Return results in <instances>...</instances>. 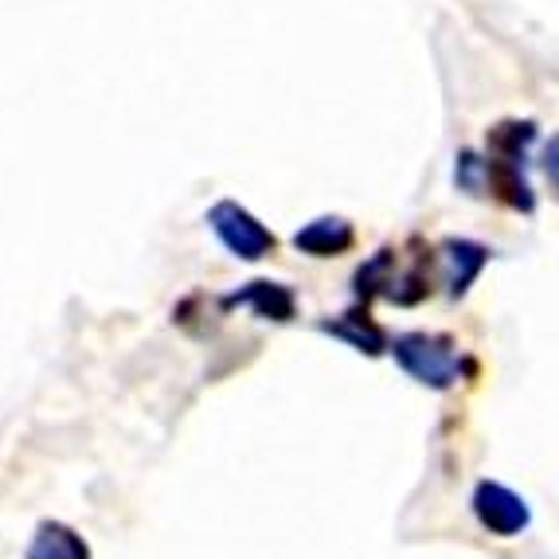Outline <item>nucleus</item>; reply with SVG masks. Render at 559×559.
<instances>
[{
  "instance_id": "423d86ee",
  "label": "nucleus",
  "mask_w": 559,
  "mask_h": 559,
  "mask_svg": "<svg viewBox=\"0 0 559 559\" xmlns=\"http://www.w3.org/2000/svg\"><path fill=\"white\" fill-rule=\"evenodd\" d=\"M411 242H415V254H407V262H403V254H400L395 278H392V286H388V301L403 309L423 306V301L435 294V271H439V247L430 251L419 239H411Z\"/></svg>"
},
{
  "instance_id": "ddd939ff",
  "label": "nucleus",
  "mask_w": 559,
  "mask_h": 559,
  "mask_svg": "<svg viewBox=\"0 0 559 559\" xmlns=\"http://www.w3.org/2000/svg\"><path fill=\"white\" fill-rule=\"evenodd\" d=\"M540 165H544V177H548L551 192H556V200H559V133L548 141V145H544V157H540Z\"/></svg>"
},
{
  "instance_id": "f257e3e1",
  "label": "nucleus",
  "mask_w": 559,
  "mask_h": 559,
  "mask_svg": "<svg viewBox=\"0 0 559 559\" xmlns=\"http://www.w3.org/2000/svg\"><path fill=\"white\" fill-rule=\"evenodd\" d=\"M532 141H536V121L528 118H501L485 133V197L524 215L536 212V192L528 185Z\"/></svg>"
},
{
  "instance_id": "f03ea898",
  "label": "nucleus",
  "mask_w": 559,
  "mask_h": 559,
  "mask_svg": "<svg viewBox=\"0 0 559 559\" xmlns=\"http://www.w3.org/2000/svg\"><path fill=\"white\" fill-rule=\"evenodd\" d=\"M392 356L411 380H419L423 388L435 392H450L462 380V368H474V360L457 353V341L447 333H400L392 341Z\"/></svg>"
},
{
  "instance_id": "f8f14e48",
  "label": "nucleus",
  "mask_w": 559,
  "mask_h": 559,
  "mask_svg": "<svg viewBox=\"0 0 559 559\" xmlns=\"http://www.w3.org/2000/svg\"><path fill=\"white\" fill-rule=\"evenodd\" d=\"M454 185L469 197H485V157L474 150H462L457 153V165H454Z\"/></svg>"
},
{
  "instance_id": "39448f33",
  "label": "nucleus",
  "mask_w": 559,
  "mask_h": 559,
  "mask_svg": "<svg viewBox=\"0 0 559 559\" xmlns=\"http://www.w3.org/2000/svg\"><path fill=\"white\" fill-rule=\"evenodd\" d=\"M493 251L485 247V242H474V239H442L439 242V271H442V282H447V294L450 298H466L469 286L481 278V271L489 266Z\"/></svg>"
},
{
  "instance_id": "9d476101",
  "label": "nucleus",
  "mask_w": 559,
  "mask_h": 559,
  "mask_svg": "<svg viewBox=\"0 0 559 559\" xmlns=\"http://www.w3.org/2000/svg\"><path fill=\"white\" fill-rule=\"evenodd\" d=\"M28 559H91V548L71 524L39 521L28 544Z\"/></svg>"
},
{
  "instance_id": "20e7f679",
  "label": "nucleus",
  "mask_w": 559,
  "mask_h": 559,
  "mask_svg": "<svg viewBox=\"0 0 559 559\" xmlns=\"http://www.w3.org/2000/svg\"><path fill=\"white\" fill-rule=\"evenodd\" d=\"M469 504H474L477 524H481L485 532L501 536V540H509V536H521V532L532 524L528 501H524L521 493H513V489H509V485H501V481H477L474 501H469Z\"/></svg>"
},
{
  "instance_id": "1a4fd4ad",
  "label": "nucleus",
  "mask_w": 559,
  "mask_h": 559,
  "mask_svg": "<svg viewBox=\"0 0 559 559\" xmlns=\"http://www.w3.org/2000/svg\"><path fill=\"white\" fill-rule=\"evenodd\" d=\"M224 306H247V309H254L259 318L278 321V325H289V321L298 318V298H294V289L282 286V282H266V278L247 282L242 289H235Z\"/></svg>"
},
{
  "instance_id": "7ed1b4c3",
  "label": "nucleus",
  "mask_w": 559,
  "mask_h": 559,
  "mask_svg": "<svg viewBox=\"0 0 559 559\" xmlns=\"http://www.w3.org/2000/svg\"><path fill=\"white\" fill-rule=\"evenodd\" d=\"M207 227L215 231V239L224 242L227 251L242 262H262L278 251V239L262 219H254L251 212L235 200H219L207 207Z\"/></svg>"
},
{
  "instance_id": "9b49d317",
  "label": "nucleus",
  "mask_w": 559,
  "mask_h": 559,
  "mask_svg": "<svg viewBox=\"0 0 559 559\" xmlns=\"http://www.w3.org/2000/svg\"><path fill=\"white\" fill-rule=\"evenodd\" d=\"M395 266H400V251L395 247H380L372 259L364 262L360 271L353 274V289H356V301H376V298H388V286L395 278Z\"/></svg>"
},
{
  "instance_id": "6e6552de",
  "label": "nucleus",
  "mask_w": 559,
  "mask_h": 559,
  "mask_svg": "<svg viewBox=\"0 0 559 559\" xmlns=\"http://www.w3.org/2000/svg\"><path fill=\"white\" fill-rule=\"evenodd\" d=\"M294 247L309 259H341L356 247V227L345 215H321L294 231Z\"/></svg>"
},
{
  "instance_id": "0eeeda50",
  "label": "nucleus",
  "mask_w": 559,
  "mask_h": 559,
  "mask_svg": "<svg viewBox=\"0 0 559 559\" xmlns=\"http://www.w3.org/2000/svg\"><path fill=\"white\" fill-rule=\"evenodd\" d=\"M318 329H321V333H329V336H336V341H345V345L356 348L360 356H383V353H392V341H388L383 325L372 318V309L364 306V301H356L353 309L336 313V318L318 321Z\"/></svg>"
}]
</instances>
